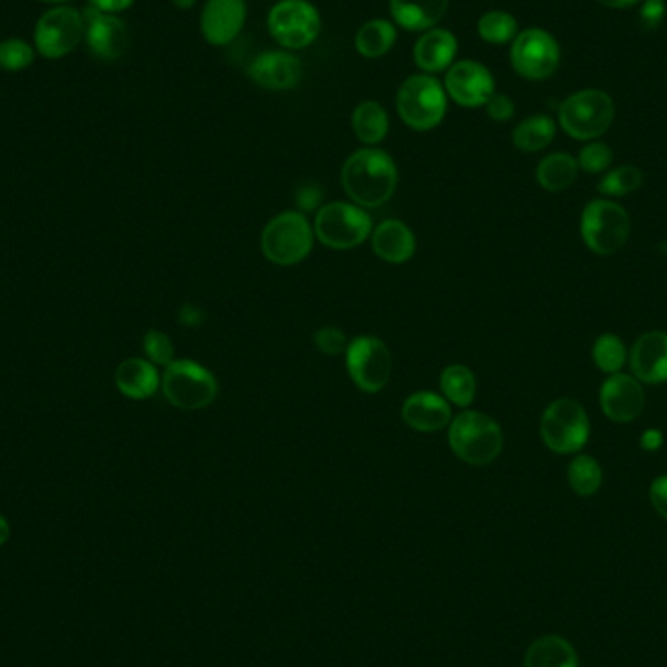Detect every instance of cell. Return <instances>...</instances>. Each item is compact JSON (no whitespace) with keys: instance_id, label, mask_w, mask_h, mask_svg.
Masks as SVG:
<instances>
[{"instance_id":"cell-4","label":"cell","mask_w":667,"mask_h":667,"mask_svg":"<svg viewBox=\"0 0 667 667\" xmlns=\"http://www.w3.org/2000/svg\"><path fill=\"white\" fill-rule=\"evenodd\" d=\"M613 120L615 102L598 88H586L568 96L558 110L560 127L578 141L598 140L609 131Z\"/></svg>"},{"instance_id":"cell-44","label":"cell","mask_w":667,"mask_h":667,"mask_svg":"<svg viewBox=\"0 0 667 667\" xmlns=\"http://www.w3.org/2000/svg\"><path fill=\"white\" fill-rule=\"evenodd\" d=\"M321 201V191L312 190V188H303V191L299 193V205L311 211L316 203Z\"/></svg>"},{"instance_id":"cell-37","label":"cell","mask_w":667,"mask_h":667,"mask_svg":"<svg viewBox=\"0 0 667 667\" xmlns=\"http://www.w3.org/2000/svg\"><path fill=\"white\" fill-rule=\"evenodd\" d=\"M611 163H613V151L607 147L605 143H590L581 148L578 155V166L588 174L605 173Z\"/></svg>"},{"instance_id":"cell-28","label":"cell","mask_w":667,"mask_h":667,"mask_svg":"<svg viewBox=\"0 0 667 667\" xmlns=\"http://www.w3.org/2000/svg\"><path fill=\"white\" fill-rule=\"evenodd\" d=\"M578 160L568 153L548 155L538 163L537 182L546 191L568 190L578 178Z\"/></svg>"},{"instance_id":"cell-18","label":"cell","mask_w":667,"mask_h":667,"mask_svg":"<svg viewBox=\"0 0 667 667\" xmlns=\"http://www.w3.org/2000/svg\"><path fill=\"white\" fill-rule=\"evenodd\" d=\"M248 78L266 90H291L303 78V65L289 52H266L248 65Z\"/></svg>"},{"instance_id":"cell-3","label":"cell","mask_w":667,"mask_h":667,"mask_svg":"<svg viewBox=\"0 0 667 667\" xmlns=\"http://www.w3.org/2000/svg\"><path fill=\"white\" fill-rule=\"evenodd\" d=\"M397 110L410 130H434L447 113V92L432 75H412L400 85Z\"/></svg>"},{"instance_id":"cell-45","label":"cell","mask_w":667,"mask_h":667,"mask_svg":"<svg viewBox=\"0 0 667 667\" xmlns=\"http://www.w3.org/2000/svg\"><path fill=\"white\" fill-rule=\"evenodd\" d=\"M599 4H603L607 9H631V7H636V4H641L642 0H598Z\"/></svg>"},{"instance_id":"cell-22","label":"cell","mask_w":667,"mask_h":667,"mask_svg":"<svg viewBox=\"0 0 667 667\" xmlns=\"http://www.w3.org/2000/svg\"><path fill=\"white\" fill-rule=\"evenodd\" d=\"M390 16L407 32H427L440 24L449 0H389Z\"/></svg>"},{"instance_id":"cell-41","label":"cell","mask_w":667,"mask_h":667,"mask_svg":"<svg viewBox=\"0 0 667 667\" xmlns=\"http://www.w3.org/2000/svg\"><path fill=\"white\" fill-rule=\"evenodd\" d=\"M651 502L654 510L667 520V475L658 477L651 486Z\"/></svg>"},{"instance_id":"cell-2","label":"cell","mask_w":667,"mask_h":667,"mask_svg":"<svg viewBox=\"0 0 667 667\" xmlns=\"http://www.w3.org/2000/svg\"><path fill=\"white\" fill-rule=\"evenodd\" d=\"M449 445L463 463L475 467L490 465L503 449L502 427L494 418L468 410L451 420Z\"/></svg>"},{"instance_id":"cell-7","label":"cell","mask_w":667,"mask_h":667,"mask_svg":"<svg viewBox=\"0 0 667 667\" xmlns=\"http://www.w3.org/2000/svg\"><path fill=\"white\" fill-rule=\"evenodd\" d=\"M631 234V218L621 205L609 200H593L581 213V238L591 252L611 256L621 251Z\"/></svg>"},{"instance_id":"cell-16","label":"cell","mask_w":667,"mask_h":667,"mask_svg":"<svg viewBox=\"0 0 667 667\" xmlns=\"http://www.w3.org/2000/svg\"><path fill=\"white\" fill-rule=\"evenodd\" d=\"M246 14L244 0H208L201 10V34L208 44L218 47L233 44L243 32Z\"/></svg>"},{"instance_id":"cell-11","label":"cell","mask_w":667,"mask_h":667,"mask_svg":"<svg viewBox=\"0 0 667 667\" xmlns=\"http://www.w3.org/2000/svg\"><path fill=\"white\" fill-rule=\"evenodd\" d=\"M512 67L527 80H546L560 65V45L543 27H527L513 40Z\"/></svg>"},{"instance_id":"cell-43","label":"cell","mask_w":667,"mask_h":667,"mask_svg":"<svg viewBox=\"0 0 667 667\" xmlns=\"http://www.w3.org/2000/svg\"><path fill=\"white\" fill-rule=\"evenodd\" d=\"M664 445V434L659 430H648L641 437V447L644 451H658Z\"/></svg>"},{"instance_id":"cell-17","label":"cell","mask_w":667,"mask_h":667,"mask_svg":"<svg viewBox=\"0 0 667 667\" xmlns=\"http://www.w3.org/2000/svg\"><path fill=\"white\" fill-rule=\"evenodd\" d=\"M599 402L609 420L626 424L641 416L644 410V390L636 377L615 373L603 382Z\"/></svg>"},{"instance_id":"cell-39","label":"cell","mask_w":667,"mask_h":667,"mask_svg":"<svg viewBox=\"0 0 667 667\" xmlns=\"http://www.w3.org/2000/svg\"><path fill=\"white\" fill-rule=\"evenodd\" d=\"M666 18V0H642L641 24L644 30H658Z\"/></svg>"},{"instance_id":"cell-27","label":"cell","mask_w":667,"mask_h":667,"mask_svg":"<svg viewBox=\"0 0 667 667\" xmlns=\"http://www.w3.org/2000/svg\"><path fill=\"white\" fill-rule=\"evenodd\" d=\"M397 42V26L389 20H369L357 30L356 49L365 59H379Z\"/></svg>"},{"instance_id":"cell-14","label":"cell","mask_w":667,"mask_h":667,"mask_svg":"<svg viewBox=\"0 0 667 667\" xmlns=\"http://www.w3.org/2000/svg\"><path fill=\"white\" fill-rule=\"evenodd\" d=\"M443 88L451 100L463 108H480L496 95L492 73L482 63L473 59L453 63L445 75Z\"/></svg>"},{"instance_id":"cell-12","label":"cell","mask_w":667,"mask_h":667,"mask_svg":"<svg viewBox=\"0 0 667 667\" xmlns=\"http://www.w3.org/2000/svg\"><path fill=\"white\" fill-rule=\"evenodd\" d=\"M347 373L365 392H379L392 375V356L385 342L373 336H359L346 347Z\"/></svg>"},{"instance_id":"cell-31","label":"cell","mask_w":667,"mask_h":667,"mask_svg":"<svg viewBox=\"0 0 667 667\" xmlns=\"http://www.w3.org/2000/svg\"><path fill=\"white\" fill-rule=\"evenodd\" d=\"M478 35L486 44L503 45L510 44L520 34L518 20L505 12V10H490L485 12L478 20Z\"/></svg>"},{"instance_id":"cell-34","label":"cell","mask_w":667,"mask_h":667,"mask_svg":"<svg viewBox=\"0 0 667 667\" xmlns=\"http://www.w3.org/2000/svg\"><path fill=\"white\" fill-rule=\"evenodd\" d=\"M626 359V347H624L623 340L615 336V334H603L596 340L593 344V362L598 365L599 369L603 373H615L621 371V367L624 365Z\"/></svg>"},{"instance_id":"cell-19","label":"cell","mask_w":667,"mask_h":667,"mask_svg":"<svg viewBox=\"0 0 667 667\" xmlns=\"http://www.w3.org/2000/svg\"><path fill=\"white\" fill-rule=\"evenodd\" d=\"M631 369L638 381L648 385L667 381V332H646L634 342Z\"/></svg>"},{"instance_id":"cell-32","label":"cell","mask_w":667,"mask_h":667,"mask_svg":"<svg viewBox=\"0 0 667 667\" xmlns=\"http://www.w3.org/2000/svg\"><path fill=\"white\" fill-rule=\"evenodd\" d=\"M568 482L576 494L593 496L603 482V470L593 457L580 455L568 467Z\"/></svg>"},{"instance_id":"cell-13","label":"cell","mask_w":667,"mask_h":667,"mask_svg":"<svg viewBox=\"0 0 667 667\" xmlns=\"http://www.w3.org/2000/svg\"><path fill=\"white\" fill-rule=\"evenodd\" d=\"M85 37L82 12L70 7H57L45 12L35 26V47L47 59L69 55Z\"/></svg>"},{"instance_id":"cell-36","label":"cell","mask_w":667,"mask_h":667,"mask_svg":"<svg viewBox=\"0 0 667 667\" xmlns=\"http://www.w3.org/2000/svg\"><path fill=\"white\" fill-rule=\"evenodd\" d=\"M143 352L148 362L160 367H168L174 362V346L165 332L148 330L143 338Z\"/></svg>"},{"instance_id":"cell-40","label":"cell","mask_w":667,"mask_h":667,"mask_svg":"<svg viewBox=\"0 0 667 667\" xmlns=\"http://www.w3.org/2000/svg\"><path fill=\"white\" fill-rule=\"evenodd\" d=\"M486 112L490 115V120H494V122H510L513 118V113H515V104H513V100L510 96L494 95L488 100Z\"/></svg>"},{"instance_id":"cell-21","label":"cell","mask_w":667,"mask_h":667,"mask_svg":"<svg viewBox=\"0 0 667 667\" xmlns=\"http://www.w3.org/2000/svg\"><path fill=\"white\" fill-rule=\"evenodd\" d=\"M457 49L459 42L453 32L432 27L424 32L414 45V62L418 69L424 70L425 75H435L449 69L457 57Z\"/></svg>"},{"instance_id":"cell-29","label":"cell","mask_w":667,"mask_h":667,"mask_svg":"<svg viewBox=\"0 0 667 667\" xmlns=\"http://www.w3.org/2000/svg\"><path fill=\"white\" fill-rule=\"evenodd\" d=\"M556 135V123L548 115H531L513 130V145L523 153H538L548 147Z\"/></svg>"},{"instance_id":"cell-1","label":"cell","mask_w":667,"mask_h":667,"mask_svg":"<svg viewBox=\"0 0 667 667\" xmlns=\"http://www.w3.org/2000/svg\"><path fill=\"white\" fill-rule=\"evenodd\" d=\"M399 184L394 160L379 148H362L342 168V186L359 208H381Z\"/></svg>"},{"instance_id":"cell-26","label":"cell","mask_w":667,"mask_h":667,"mask_svg":"<svg viewBox=\"0 0 667 667\" xmlns=\"http://www.w3.org/2000/svg\"><path fill=\"white\" fill-rule=\"evenodd\" d=\"M352 127L364 145H377L389 133V115L379 102L365 100L354 110Z\"/></svg>"},{"instance_id":"cell-33","label":"cell","mask_w":667,"mask_h":667,"mask_svg":"<svg viewBox=\"0 0 667 667\" xmlns=\"http://www.w3.org/2000/svg\"><path fill=\"white\" fill-rule=\"evenodd\" d=\"M642 182H644V174L641 168L623 165L603 176V180L599 182V191L605 196H613V198H623V196L638 190Z\"/></svg>"},{"instance_id":"cell-35","label":"cell","mask_w":667,"mask_h":667,"mask_svg":"<svg viewBox=\"0 0 667 667\" xmlns=\"http://www.w3.org/2000/svg\"><path fill=\"white\" fill-rule=\"evenodd\" d=\"M34 62V49L24 40L0 42V67L4 70H22Z\"/></svg>"},{"instance_id":"cell-47","label":"cell","mask_w":667,"mask_h":667,"mask_svg":"<svg viewBox=\"0 0 667 667\" xmlns=\"http://www.w3.org/2000/svg\"><path fill=\"white\" fill-rule=\"evenodd\" d=\"M174 7H178V9L188 10L198 2V0H173Z\"/></svg>"},{"instance_id":"cell-6","label":"cell","mask_w":667,"mask_h":667,"mask_svg":"<svg viewBox=\"0 0 667 667\" xmlns=\"http://www.w3.org/2000/svg\"><path fill=\"white\" fill-rule=\"evenodd\" d=\"M314 231L303 213L286 211L271 219L262 233V252L278 266H296L312 251Z\"/></svg>"},{"instance_id":"cell-48","label":"cell","mask_w":667,"mask_h":667,"mask_svg":"<svg viewBox=\"0 0 667 667\" xmlns=\"http://www.w3.org/2000/svg\"><path fill=\"white\" fill-rule=\"evenodd\" d=\"M42 2H65V0H42Z\"/></svg>"},{"instance_id":"cell-46","label":"cell","mask_w":667,"mask_h":667,"mask_svg":"<svg viewBox=\"0 0 667 667\" xmlns=\"http://www.w3.org/2000/svg\"><path fill=\"white\" fill-rule=\"evenodd\" d=\"M10 537V525L9 521L4 520L2 515H0V546L4 545Z\"/></svg>"},{"instance_id":"cell-25","label":"cell","mask_w":667,"mask_h":667,"mask_svg":"<svg viewBox=\"0 0 667 667\" xmlns=\"http://www.w3.org/2000/svg\"><path fill=\"white\" fill-rule=\"evenodd\" d=\"M525 667H578V654L566 638L548 634L529 646Z\"/></svg>"},{"instance_id":"cell-20","label":"cell","mask_w":667,"mask_h":667,"mask_svg":"<svg viewBox=\"0 0 667 667\" xmlns=\"http://www.w3.org/2000/svg\"><path fill=\"white\" fill-rule=\"evenodd\" d=\"M402 420L416 432L434 434L451 424L449 402L427 390L414 392L402 404Z\"/></svg>"},{"instance_id":"cell-15","label":"cell","mask_w":667,"mask_h":667,"mask_svg":"<svg viewBox=\"0 0 667 667\" xmlns=\"http://www.w3.org/2000/svg\"><path fill=\"white\" fill-rule=\"evenodd\" d=\"M82 20L90 52L105 62L120 59L130 45V32L122 18L87 7L82 10Z\"/></svg>"},{"instance_id":"cell-9","label":"cell","mask_w":667,"mask_h":667,"mask_svg":"<svg viewBox=\"0 0 667 667\" xmlns=\"http://www.w3.org/2000/svg\"><path fill=\"white\" fill-rule=\"evenodd\" d=\"M541 437L555 453H576L590 440V418L576 400H555L541 420Z\"/></svg>"},{"instance_id":"cell-10","label":"cell","mask_w":667,"mask_h":667,"mask_svg":"<svg viewBox=\"0 0 667 667\" xmlns=\"http://www.w3.org/2000/svg\"><path fill=\"white\" fill-rule=\"evenodd\" d=\"M268 32L287 52L304 49L321 34V14L309 0H279L269 10Z\"/></svg>"},{"instance_id":"cell-23","label":"cell","mask_w":667,"mask_h":667,"mask_svg":"<svg viewBox=\"0 0 667 667\" xmlns=\"http://www.w3.org/2000/svg\"><path fill=\"white\" fill-rule=\"evenodd\" d=\"M373 251L389 264H404L416 252V236L402 221L389 219L373 231Z\"/></svg>"},{"instance_id":"cell-5","label":"cell","mask_w":667,"mask_h":667,"mask_svg":"<svg viewBox=\"0 0 667 667\" xmlns=\"http://www.w3.org/2000/svg\"><path fill=\"white\" fill-rule=\"evenodd\" d=\"M160 387L166 400L186 412L209 407L218 397L219 390L213 373L190 359H174L173 364L165 367Z\"/></svg>"},{"instance_id":"cell-38","label":"cell","mask_w":667,"mask_h":667,"mask_svg":"<svg viewBox=\"0 0 667 667\" xmlns=\"http://www.w3.org/2000/svg\"><path fill=\"white\" fill-rule=\"evenodd\" d=\"M314 344L324 354L334 356V354H340V352L346 349L347 340L342 330L334 329V326H324L314 334Z\"/></svg>"},{"instance_id":"cell-30","label":"cell","mask_w":667,"mask_h":667,"mask_svg":"<svg viewBox=\"0 0 667 667\" xmlns=\"http://www.w3.org/2000/svg\"><path fill=\"white\" fill-rule=\"evenodd\" d=\"M443 399L455 407L467 408L477 397V377L465 365L445 367L440 379Z\"/></svg>"},{"instance_id":"cell-8","label":"cell","mask_w":667,"mask_h":667,"mask_svg":"<svg viewBox=\"0 0 667 667\" xmlns=\"http://www.w3.org/2000/svg\"><path fill=\"white\" fill-rule=\"evenodd\" d=\"M312 231L324 246L334 251H349L371 234L373 223L359 205L336 201L319 209Z\"/></svg>"},{"instance_id":"cell-24","label":"cell","mask_w":667,"mask_h":667,"mask_svg":"<svg viewBox=\"0 0 667 667\" xmlns=\"http://www.w3.org/2000/svg\"><path fill=\"white\" fill-rule=\"evenodd\" d=\"M115 387L131 400L151 399L160 387V375L148 359L130 357L115 371Z\"/></svg>"},{"instance_id":"cell-42","label":"cell","mask_w":667,"mask_h":667,"mask_svg":"<svg viewBox=\"0 0 667 667\" xmlns=\"http://www.w3.org/2000/svg\"><path fill=\"white\" fill-rule=\"evenodd\" d=\"M88 2L92 9L100 10V12L118 14V12L130 9L135 0H88Z\"/></svg>"}]
</instances>
